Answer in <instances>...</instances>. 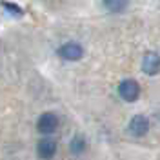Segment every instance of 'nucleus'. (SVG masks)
<instances>
[{
    "mask_svg": "<svg viewBox=\"0 0 160 160\" xmlns=\"http://www.w3.org/2000/svg\"><path fill=\"white\" fill-rule=\"evenodd\" d=\"M118 95L126 100V102H135V100H138V97H140L138 82L133 80V78L122 80V82L118 84Z\"/></svg>",
    "mask_w": 160,
    "mask_h": 160,
    "instance_id": "1",
    "label": "nucleus"
},
{
    "mask_svg": "<svg viewBox=\"0 0 160 160\" xmlns=\"http://www.w3.org/2000/svg\"><path fill=\"white\" fill-rule=\"evenodd\" d=\"M128 129H129L131 137H135V138L146 137V135H148V131H149V118H148V117H144V115H135V117L129 120Z\"/></svg>",
    "mask_w": 160,
    "mask_h": 160,
    "instance_id": "2",
    "label": "nucleus"
},
{
    "mask_svg": "<svg viewBox=\"0 0 160 160\" xmlns=\"http://www.w3.org/2000/svg\"><path fill=\"white\" fill-rule=\"evenodd\" d=\"M58 55L68 62H77L84 57V48L77 44V42H66L62 48L58 49Z\"/></svg>",
    "mask_w": 160,
    "mask_h": 160,
    "instance_id": "3",
    "label": "nucleus"
},
{
    "mask_svg": "<svg viewBox=\"0 0 160 160\" xmlns=\"http://www.w3.org/2000/svg\"><path fill=\"white\" fill-rule=\"evenodd\" d=\"M57 128H58V117L55 113H44L37 120V129L42 135H51V133L57 131Z\"/></svg>",
    "mask_w": 160,
    "mask_h": 160,
    "instance_id": "4",
    "label": "nucleus"
},
{
    "mask_svg": "<svg viewBox=\"0 0 160 160\" xmlns=\"http://www.w3.org/2000/svg\"><path fill=\"white\" fill-rule=\"evenodd\" d=\"M57 153V140L51 138V137H46V138L38 140L37 144V155H38L42 160H51Z\"/></svg>",
    "mask_w": 160,
    "mask_h": 160,
    "instance_id": "5",
    "label": "nucleus"
},
{
    "mask_svg": "<svg viewBox=\"0 0 160 160\" xmlns=\"http://www.w3.org/2000/svg\"><path fill=\"white\" fill-rule=\"evenodd\" d=\"M142 71L146 73V75H158L160 71V57L158 53H155V51H149V53H146L144 55V58H142Z\"/></svg>",
    "mask_w": 160,
    "mask_h": 160,
    "instance_id": "6",
    "label": "nucleus"
},
{
    "mask_svg": "<svg viewBox=\"0 0 160 160\" xmlns=\"http://www.w3.org/2000/svg\"><path fill=\"white\" fill-rule=\"evenodd\" d=\"M102 6L109 13H122L128 9L129 0H102Z\"/></svg>",
    "mask_w": 160,
    "mask_h": 160,
    "instance_id": "7",
    "label": "nucleus"
},
{
    "mask_svg": "<svg viewBox=\"0 0 160 160\" xmlns=\"http://www.w3.org/2000/svg\"><path fill=\"white\" fill-rule=\"evenodd\" d=\"M86 146H88L86 138H84L82 135H75L73 140H71V144H69V149H71L73 155H82V153L86 151Z\"/></svg>",
    "mask_w": 160,
    "mask_h": 160,
    "instance_id": "8",
    "label": "nucleus"
},
{
    "mask_svg": "<svg viewBox=\"0 0 160 160\" xmlns=\"http://www.w3.org/2000/svg\"><path fill=\"white\" fill-rule=\"evenodd\" d=\"M0 6H2V8H4L6 11H9L11 15H15V17H20V15H24L22 8H20V6H17V4H13V2H6V0H2V2H0Z\"/></svg>",
    "mask_w": 160,
    "mask_h": 160,
    "instance_id": "9",
    "label": "nucleus"
}]
</instances>
